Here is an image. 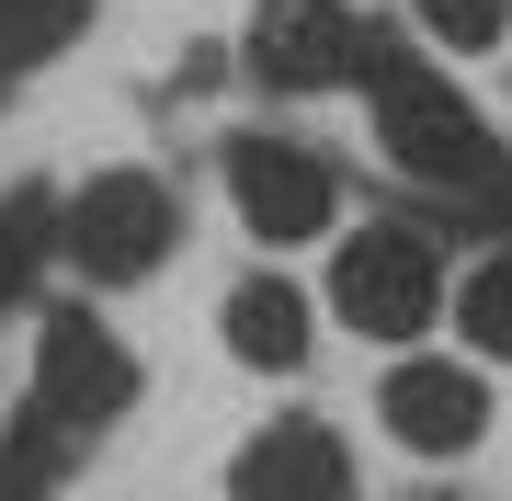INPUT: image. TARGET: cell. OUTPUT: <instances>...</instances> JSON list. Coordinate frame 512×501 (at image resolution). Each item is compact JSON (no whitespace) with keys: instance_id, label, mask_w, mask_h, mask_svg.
I'll return each instance as SVG.
<instances>
[{"instance_id":"7","label":"cell","mask_w":512,"mask_h":501,"mask_svg":"<svg viewBox=\"0 0 512 501\" xmlns=\"http://www.w3.org/2000/svg\"><path fill=\"white\" fill-rule=\"evenodd\" d=\"M228 501H365V490H353V456L330 422H262L228 456Z\"/></svg>"},{"instance_id":"6","label":"cell","mask_w":512,"mask_h":501,"mask_svg":"<svg viewBox=\"0 0 512 501\" xmlns=\"http://www.w3.org/2000/svg\"><path fill=\"white\" fill-rule=\"evenodd\" d=\"M376 23L342 12V0H262L251 12V80L274 92H330V80H365Z\"/></svg>"},{"instance_id":"9","label":"cell","mask_w":512,"mask_h":501,"mask_svg":"<svg viewBox=\"0 0 512 501\" xmlns=\"http://www.w3.org/2000/svg\"><path fill=\"white\" fill-rule=\"evenodd\" d=\"M228 353L262 376H296L308 365V297H296L285 274H239L228 285Z\"/></svg>"},{"instance_id":"12","label":"cell","mask_w":512,"mask_h":501,"mask_svg":"<svg viewBox=\"0 0 512 501\" xmlns=\"http://www.w3.org/2000/svg\"><path fill=\"white\" fill-rule=\"evenodd\" d=\"M69 456H80L69 433H57L46 410H23V422L0 433V501H46V490H57V467H69Z\"/></svg>"},{"instance_id":"13","label":"cell","mask_w":512,"mask_h":501,"mask_svg":"<svg viewBox=\"0 0 512 501\" xmlns=\"http://www.w3.org/2000/svg\"><path fill=\"white\" fill-rule=\"evenodd\" d=\"M456 331H467L478 353H501V365H512V251H490V262L456 285Z\"/></svg>"},{"instance_id":"3","label":"cell","mask_w":512,"mask_h":501,"mask_svg":"<svg viewBox=\"0 0 512 501\" xmlns=\"http://www.w3.org/2000/svg\"><path fill=\"white\" fill-rule=\"evenodd\" d=\"M330 308H342L365 342L433 331V308H444V251L421 240V228H353V240L330 251Z\"/></svg>"},{"instance_id":"10","label":"cell","mask_w":512,"mask_h":501,"mask_svg":"<svg viewBox=\"0 0 512 501\" xmlns=\"http://www.w3.org/2000/svg\"><path fill=\"white\" fill-rule=\"evenodd\" d=\"M57 262V194H0V308H23L35 297V274Z\"/></svg>"},{"instance_id":"4","label":"cell","mask_w":512,"mask_h":501,"mask_svg":"<svg viewBox=\"0 0 512 501\" xmlns=\"http://www.w3.org/2000/svg\"><path fill=\"white\" fill-rule=\"evenodd\" d=\"M126 399H137V353L114 342L92 308H57L46 342H35V410L69 445H92L103 422H126Z\"/></svg>"},{"instance_id":"1","label":"cell","mask_w":512,"mask_h":501,"mask_svg":"<svg viewBox=\"0 0 512 501\" xmlns=\"http://www.w3.org/2000/svg\"><path fill=\"white\" fill-rule=\"evenodd\" d=\"M365 92H376V137H387V160L410 171V183H433L456 217H490L512 228V149H490V126L467 114V92L433 69V57H410V46H365Z\"/></svg>"},{"instance_id":"14","label":"cell","mask_w":512,"mask_h":501,"mask_svg":"<svg viewBox=\"0 0 512 501\" xmlns=\"http://www.w3.org/2000/svg\"><path fill=\"white\" fill-rule=\"evenodd\" d=\"M410 23H421L444 57H478V46L512 35V0H410Z\"/></svg>"},{"instance_id":"8","label":"cell","mask_w":512,"mask_h":501,"mask_svg":"<svg viewBox=\"0 0 512 501\" xmlns=\"http://www.w3.org/2000/svg\"><path fill=\"white\" fill-rule=\"evenodd\" d=\"M376 410H387V433H399L410 456H467L478 433H490V388H478L467 365H399L376 388Z\"/></svg>"},{"instance_id":"5","label":"cell","mask_w":512,"mask_h":501,"mask_svg":"<svg viewBox=\"0 0 512 501\" xmlns=\"http://www.w3.org/2000/svg\"><path fill=\"white\" fill-rule=\"evenodd\" d=\"M228 205H239V228H251L262 251H285V240H319V228L342 217V183H330V160L296 149V137H228Z\"/></svg>"},{"instance_id":"11","label":"cell","mask_w":512,"mask_h":501,"mask_svg":"<svg viewBox=\"0 0 512 501\" xmlns=\"http://www.w3.org/2000/svg\"><path fill=\"white\" fill-rule=\"evenodd\" d=\"M92 23V0H0V80H23V69H46L57 46Z\"/></svg>"},{"instance_id":"2","label":"cell","mask_w":512,"mask_h":501,"mask_svg":"<svg viewBox=\"0 0 512 501\" xmlns=\"http://www.w3.org/2000/svg\"><path fill=\"white\" fill-rule=\"evenodd\" d=\"M183 251V194L160 171H92L57 205V262H80L92 285H148Z\"/></svg>"}]
</instances>
